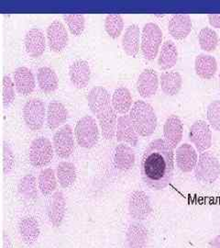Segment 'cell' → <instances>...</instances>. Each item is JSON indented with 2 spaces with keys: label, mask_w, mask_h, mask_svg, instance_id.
Returning <instances> with one entry per match:
<instances>
[{
  "label": "cell",
  "mask_w": 220,
  "mask_h": 248,
  "mask_svg": "<svg viewBox=\"0 0 220 248\" xmlns=\"http://www.w3.org/2000/svg\"><path fill=\"white\" fill-rule=\"evenodd\" d=\"M162 43V31L153 22L145 24L141 33V53L146 60L152 61L158 54L160 46Z\"/></svg>",
  "instance_id": "5b68a950"
},
{
  "label": "cell",
  "mask_w": 220,
  "mask_h": 248,
  "mask_svg": "<svg viewBox=\"0 0 220 248\" xmlns=\"http://www.w3.org/2000/svg\"><path fill=\"white\" fill-rule=\"evenodd\" d=\"M160 80L161 90L167 96H176L183 86L182 76L178 72H163Z\"/></svg>",
  "instance_id": "4dcf8cb0"
},
{
  "label": "cell",
  "mask_w": 220,
  "mask_h": 248,
  "mask_svg": "<svg viewBox=\"0 0 220 248\" xmlns=\"http://www.w3.org/2000/svg\"><path fill=\"white\" fill-rule=\"evenodd\" d=\"M66 25L72 34L80 36L86 28V18L83 14H64L62 15Z\"/></svg>",
  "instance_id": "8d00e7d4"
},
{
  "label": "cell",
  "mask_w": 220,
  "mask_h": 248,
  "mask_svg": "<svg viewBox=\"0 0 220 248\" xmlns=\"http://www.w3.org/2000/svg\"><path fill=\"white\" fill-rule=\"evenodd\" d=\"M219 78H220V76H219Z\"/></svg>",
  "instance_id": "ee69618b"
},
{
  "label": "cell",
  "mask_w": 220,
  "mask_h": 248,
  "mask_svg": "<svg viewBox=\"0 0 220 248\" xmlns=\"http://www.w3.org/2000/svg\"><path fill=\"white\" fill-rule=\"evenodd\" d=\"M74 136L78 145L85 149H91L99 140L97 122L92 116H84L77 122L74 128Z\"/></svg>",
  "instance_id": "277c9868"
},
{
  "label": "cell",
  "mask_w": 220,
  "mask_h": 248,
  "mask_svg": "<svg viewBox=\"0 0 220 248\" xmlns=\"http://www.w3.org/2000/svg\"><path fill=\"white\" fill-rule=\"evenodd\" d=\"M140 27L137 24H132L125 30L122 36V48L128 56L135 57L140 50Z\"/></svg>",
  "instance_id": "4316f807"
},
{
  "label": "cell",
  "mask_w": 220,
  "mask_h": 248,
  "mask_svg": "<svg viewBox=\"0 0 220 248\" xmlns=\"http://www.w3.org/2000/svg\"><path fill=\"white\" fill-rule=\"evenodd\" d=\"M87 98L90 110L97 117L103 138L111 141L117 132V113L112 105L109 92L104 87L97 86L90 89Z\"/></svg>",
  "instance_id": "7a4b0ae2"
},
{
  "label": "cell",
  "mask_w": 220,
  "mask_h": 248,
  "mask_svg": "<svg viewBox=\"0 0 220 248\" xmlns=\"http://www.w3.org/2000/svg\"><path fill=\"white\" fill-rule=\"evenodd\" d=\"M206 117L212 128L220 132V100H214L208 105Z\"/></svg>",
  "instance_id": "74e56055"
},
{
  "label": "cell",
  "mask_w": 220,
  "mask_h": 248,
  "mask_svg": "<svg viewBox=\"0 0 220 248\" xmlns=\"http://www.w3.org/2000/svg\"><path fill=\"white\" fill-rule=\"evenodd\" d=\"M159 88L158 75L155 70L147 68L141 72L137 80V90L142 98L154 96Z\"/></svg>",
  "instance_id": "44dd1931"
},
{
  "label": "cell",
  "mask_w": 220,
  "mask_h": 248,
  "mask_svg": "<svg viewBox=\"0 0 220 248\" xmlns=\"http://www.w3.org/2000/svg\"><path fill=\"white\" fill-rule=\"evenodd\" d=\"M189 140L198 153L208 150L212 145V132L209 124L203 120L195 121L189 131Z\"/></svg>",
  "instance_id": "8fae6325"
},
{
  "label": "cell",
  "mask_w": 220,
  "mask_h": 248,
  "mask_svg": "<svg viewBox=\"0 0 220 248\" xmlns=\"http://www.w3.org/2000/svg\"><path fill=\"white\" fill-rule=\"evenodd\" d=\"M37 82L41 90L46 94L53 93L59 86V78L56 72L49 66L39 68L37 73Z\"/></svg>",
  "instance_id": "83f0119b"
},
{
  "label": "cell",
  "mask_w": 220,
  "mask_h": 248,
  "mask_svg": "<svg viewBox=\"0 0 220 248\" xmlns=\"http://www.w3.org/2000/svg\"><path fill=\"white\" fill-rule=\"evenodd\" d=\"M219 36L211 28H203L198 33V43L201 49L205 52H214L219 45Z\"/></svg>",
  "instance_id": "e575fe53"
},
{
  "label": "cell",
  "mask_w": 220,
  "mask_h": 248,
  "mask_svg": "<svg viewBox=\"0 0 220 248\" xmlns=\"http://www.w3.org/2000/svg\"><path fill=\"white\" fill-rule=\"evenodd\" d=\"M194 69L201 79H212L218 71V62L212 55L201 53L195 58Z\"/></svg>",
  "instance_id": "484cf974"
},
{
  "label": "cell",
  "mask_w": 220,
  "mask_h": 248,
  "mask_svg": "<svg viewBox=\"0 0 220 248\" xmlns=\"http://www.w3.org/2000/svg\"><path fill=\"white\" fill-rule=\"evenodd\" d=\"M152 212L150 198L142 190H134L129 198V213L136 221L146 220Z\"/></svg>",
  "instance_id": "30bf717a"
},
{
  "label": "cell",
  "mask_w": 220,
  "mask_h": 248,
  "mask_svg": "<svg viewBox=\"0 0 220 248\" xmlns=\"http://www.w3.org/2000/svg\"><path fill=\"white\" fill-rule=\"evenodd\" d=\"M13 81L18 94L28 96L31 94L36 87L33 73L26 66H20L13 73Z\"/></svg>",
  "instance_id": "d6986e66"
},
{
  "label": "cell",
  "mask_w": 220,
  "mask_h": 248,
  "mask_svg": "<svg viewBox=\"0 0 220 248\" xmlns=\"http://www.w3.org/2000/svg\"><path fill=\"white\" fill-rule=\"evenodd\" d=\"M194 175L204 184L214 183L220 175V161L212 152H204L197 161Z\"/></svg>",
  "instance_id": "8992f818"
},
{
  "label": "cell",
  "mask_w": 220,
  "mask_h": 248,
  "mask_svg": "<svg viewBox=\"0 0 220 248\" xmlns=\"http://www.w3.org/2000/svg\"><path fill=\"white\" fill-rule=\"evenodd\" d=\"M56 177L62 188L72 186L77 177V171L73 163L69 161H62L56 169Z\"/></svg>",
  "instance_id": "1f68e13d"
},
{
  "label": "cell",
  "mask_w": 220,
  "mask_h": 248,
  "mask_svg": "<svg viewBox=\"0 0 220 248\" xmlns=\"http://www.w3.org/2000/svg\"><path fill=\"white\" fill-rule=\"evenodd\" d=\"M136 162L135 151L127 143H119L115 149L114 163L116 168L121 171L133 169Z\"/></svg>",
  "instance_id": "d4e9b609"
},
{
  "label": "cell",
  "mask_w": 220,
  "mask_h": 248,
  "mask_svg": "<svg viewBox=\"0 0 220 248\" xmlns=\"http://www.w3.org/2000/svg\"><path fill=\"white\" fill-rule=\"evenodd\" d=\"M23 120L27 127L31 131H40L44 124L46 115V106L41 98L29 99L22 109Z\"/></svg>",
  "instance_id": "ba28073f"
},
{
  "label": "cell",
  "mask_w": 220,
  "mask_h": 248,
  "mask_svg": "<svg viewBox=\"0 0 220 248\" xmlns=\"http://www.w3.org/2000/svg\"><path fill=\"white\" fill-rule=\"evenodd\" d=\"M57 177L53 169H44L38 177L39 189L44 196L53 195L57 187Z\"/></svg>",
  "instance_id": "836d02e7"
},
{
  "label": "cell",
  "mask_w": 220,
  "mask_h": 248,
  "mask_svg": "<svg viewBox=\"0 0 220 248\" xmlns=\"http://www.w3.org/2000/svg\"><path fill=\"white\" fill-rule=\"evenodd\" d=\"M208 18V21L210 23L213 28H217L220 29V14H208L207 15Z\"/></svg>",
  "instance_id": "60d3db41"
},
{
  "label": "cell",
  "mask_w": 220,
  "mask_h": 248,
  "mask_svg": "<svg viewBox=\"0 0 220 248\" xmlns=\"http://www.w3.org/2000/svg\"><path fill=\"white\" fill-rule=\"evenodd\" d=\"M15 84L9 76L3 78V105L9 108L15 100Z\"/></svg>",
  "instance_id": "f35d334b"
},
{
  "label": "cell",
  "mask_w": 220,
  "mask_h": 248,
  "mask_svg": "<svg viewBox=\"0 0 220 248\" xmlns=\"http://www.w3.org/2000/svg\"><path fill=\"white\" fill-rule=\"evenodd\" d=\"M74 138L73 129L69 124H65L59 128L53 135V144L55 154L60 157L66 159L70 157L74 151Z\"/></svg>",
  "instance_id": "9c48e42d"
},
{
  "label": "cell",
  "mask_w": 220,
  "mask_h": 248,
  "mask_svg": "<svg viewBox=\"0 0 220 248\" xmlns=\"http://www.w3.org/2000/svg\"><path fill=\"white\" fill-rule=\"evenodd\" d=\"M68 119V110L62 102L53 100L48 104L47 108V125L50 130L55 131L61 128Z\"/></svg>",
  "instance_id": "603a6c76"
},
{
  "label": "cell",
  "mask_w": 220,
  "mask_h": 248,
  "mask_svg": "<svg viewBox=\"0 0 220 248\" xmlns=\"http://www.w3.org/2000/svg\"><path fill=\"white\" fill-rule=\"evenodd\" d=\"M178 60V50L174 42L166 41L161 45L158 58V66L161 70L173 68Z\"/></svg>",
  "instance_id": "f1b7e54d"
},
{
  "label": "cell",
  "mask_w": 220,
  "mask_h": 248,
  "mask_svg": "<svg viewBox=\"0 0 220 248\" xmlns=\"http://www.w3.org/2000/svg\"><path fill=\"white\" fill-rule=\"evenodd\" d=\"M184 125L178 116L171 115L166 119L163 126L164 141L173 149H176L183 139Z\"/></svg>",
  "instance_id": "e0dca14e"
},
{
  "label": "cell",
  "mask_w": 220,
  "mask_h": 248,
  "mask_svg": "<svg viewBox=\"0 0 220 248\" xmlns=\"http://www.w3.org/2000/svg\"><path fill=\"white\" fill-rule=\"evenodd\" d=\"M26 52L30 57L42 56L46 49V39L44 31L39 28H31L27 31L24 38Z\"/></svg>",
  "instance_id": "5bb4252c"
},
{
  "label": "cell",
  "mask_w": 220,
  "mask_h": 248,
  "mask_svg": "<svg viewBox=\"0 0 220 248\" xmlns=\"http://www.w3.org/2000/svg\"><path fill=\"white\" fill-rule=\"evenodd\" d=\"M3 248H12V242L7 233H4V245Z\"/></svg>",
  "instance_id": "b9f144b4"
},
{
  "label": "cell",
  "mask_w": 220,
  "mask_h": 248,
  "mask_svg": "<svg viewBox=\"0 0 220 248\" xmlns=\"http://www.w3.org/2000/svg\"><path fill=\"white\" fill-rule=\"evenodd\" d=\"M175 170L174 149L163 139L150 142L141 158V177L153 190L164 189L172 182Z\"/></svg>",
  "instance_id": "6da1fadb"
},
{
  "label": "cell",
  "mask_w": 220,
  "mask_h": 248,
  "mask_svg": "<svg viewBox=\"0 0 220 248\" xmlns=\"http://www.w3.org/2000/svg\"><path fill=\"white\" fill-rule=\"evenodd\" d=\"M198 161L197 153L189 143H183L176 149V165L184 173H190L195 169Z\"/></svg>",
  "instance_id": "2e32d148"
},
{
  "label": "cell",
  "mask_w": 220,
  "mask_h": 248,
  "mask_svg": "<svg viewBox=\"0 0 220 248\" xmlns=\"http://www.w3.org/2000/svg\"><path fill=\"white\" fill-rule=\"evenodd\" d=\"M48 45L54 53H61L69 42V35L66 27L62 21L55 19L47 28L46 31Z\"/></svg>",
  "instance_id": "7c38bea8"
},
{
  "label": "cell",
  "mask_w": 220,
  "mask_h": 248,
  "mask_svg": "<svg viewBox=\"0 0 220 248\" xmlns=\"http://www.w3.org/2000/svg\"><path fill=\"white\" fill-rule=\"evenodd\" d=\"M130 117L135 131L141 137L152 135L157 127V116L154 108L144 100H137L133 103Z\"/></svg>",
  "instance_id": "3957f363"
},
{
  "label": "cell",
  "mask_w": 220,
  "mask_h": 248,
  "mask_svg": "<svg viewBox=\"0 0 220 248\" xmlns=\"http://www.w3.org/2000/svg\"><path fill=\"white\" fill-rule=\"evenodd\" d=\"M126 240L129 248H146L149 240L148 230L141 222H132L127 230Z\"/></svg>",
  "instance_id": "cb8c5ba5"
},
{
  "label": "cell",
  "mask_w": 220,
  "mask_h": 248,
  "mask_svg": "<svg viewBox=\"0 0 220 248\" xmlns=\"http://www.w3.org/2000/svg\"><path fill=\"white\" fill-rule=\"evenodd\" d=\"M105 30L112 39H117L124 30V19L120 14H107L105 18Z\"/></svg>",
  "instance_id": "d590c367"
},
{
  "label": "cell",
  "mask_w": 220,
  "mask_h": 248,
  "mask_svg": "<svg viewBox=\"0 0 220 248\" xmlns=\"http://www.w3.org/2000/svg\"><path fill=\"white\" fill-rule=\"evenodd\" d=\"M38 189L37 179L32 174H27L18 181V193L28 202L35 201L38 198Z\"/></svg>",
  "instance_id": "d6a6232c"
},
{
  "label": "cell",
  "mask_w": 220,
  "mask_h": 248,
  "mask_svg": "<svg viewBox=\"0 0 220 248\" xmlns=\"http://www.w3.org/2000/svg\"><path fill=\"white\" fill-rule=\"evenodd\" d=\"M18 232L22 242L28 246H34L40 237L39 222L32 216H25L18 222Z\"/></svg>",
  "instance_id": "ffe728a7"
},
{
  "label": "cell",
  "mask_w": 220,
  "mask_h": 248,
  "mask_svg": "<svg viewBox=\"0 0 220 248\" xmlns=\"http://www.w3.org/2000/svg\"><path fill=\"white\" fill-rule=\"evenodd\" d=\"M54 153L52 142L44 136H40L35 138L29 145V161L34 168H44L52 162Z\"/></svg>",
  "instance_id": "52a82bcc"
},
{
  "label": "cell",
  "mask_w": 220,
  "mask_h": 248,
  "mask_svg": "<svg viewBox=\"0 0 220 248\" xmlns=\"http://www.w3.org/2000/svg\"><path fill=\"white\" fill-rule=\"evenodd\" d=\"M15 155L10 145L6 141L3 142V172L5 175L9 173L15 168Z\"/></svg>",
  "instance_id": "ab89813d"
},
{
  "label": "cell",
  "mask_w": 220,
  "mask_h": 248,
  "mask_svg": "<svg viewBox=\"0 0 220 248\" xmlns=\"http://www.w3.org/2000/svg\"><path fill=\"white\" fill-rule=\"evenodd\" d=\"M132 101L133 98L129 89L126 87H118L117 89H115L112 95V105L117 113L125 115L131 111L133 105Z\"/></svg>",
  "instance_id": "f546056e"
},
{
  "label": "cell",
  "mask_w": 220,
  "mask_h": 248,
  "mask_svg": "<svg viewBox=\"0 0 220 248\" xmlns=\"http://www.w3.org/2000/svg\"><path fill=\"white\" fill-rule=\"evenodd\" d=\"M48 218L54 228L62 225L66 214V201L62 191L57 190L53 193L47 209Z\"/></svg>",
  "instance_id": "4fadbf2b"
},
{
  "label": "cell",
  "mask_w": 220,
  "mask_h": 248,
  "mask_svg": "<svg viewBox=\"0 0 220 248\" xmlns=\"http://www.w3.org/2000/svg\"><path fill=\"white\" fill-rule=\"evenodd\" d=\"M169 33L176 40H184L192 31V20L188 14H175L168 23Z\"/></svg>",
  "instance_id": "7402d4cb"
},
{
  "label": "cell",
  "mask_w": 220,
  "mask_h": 248,
  "mask_svg": "<svg viewBox=\"0 0 220 248\" xmlns=\"http://www.w3.org/2000/svg\"><path fill=\"white\" fill-rule=\"evenodd\" d=\"M210 248H220V234L217 235L210 243Z\"/></svg>",
  "instance_id": "7bdbcfd3"
},
{
  "label": "cell",
  "mask_w": 220,
  "mask_h": 248,
  "mask_svg": "<svg viewBox=\"0 0 220 248\" xmlns=\"http://www.w3.org/2000/svg\"><path fill=\"white\" fill-rule=\"evenodd\" d=\"M116 137L117 142L130 144L132 147L137 146L139 142V134L134 129L130 114L119 116L117 118Z\"/></svg>",
  "instance_id": "9a60e30c"
},
{
  "label": "cell",
  "mask_w": 220,
  "mask_h": 248,
  "mask_svg": "<svg viewBox=\"0 0 220 248\" xmlns=\"http://www.w3.org/2000/svg\"><path fill=\"white\" fill-rule=\"evenodd\" d=\"M69 77L72 84L76 89H85L91 78V68L88 62L78 59L72 62L69 67Z\"/></svg>",
  "instance_id": "ac0fdd59"
}]
</instances>
